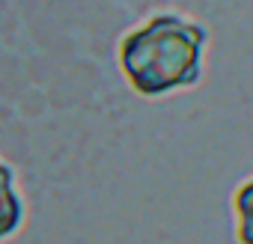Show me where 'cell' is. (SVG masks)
I'll list each match as a JSON object with an SVG mask.
<instances>
[{
    "label": "cell",
    "mask_w": 253,
    "mask_h": 244,
    "mask_svg": "<svg viewBox=\"0 0 253 244\" xmlns=\"http://www.w3.org/2000/svg\"><path fill=\"white\" fill-rule=\"evenodd\" d=\"M206 39L209 33L200 21L158 12L119 39L116 63L137 95L161 98L200 81Z\"/></svg>",
    "instance_id": "6da1fadb"
},
{
    "label": "cell",
    "mask_w": 253,
    "mask_h": 244,
    "mask_svg": "<svg viewBox=\"0 0 253 244\" xmlns=\"http://www.w3.org/2000/svg\"><path fill=\"white\" fill-rule=\"evenodd\" d=\"M232 214L238 244H253V179L241 182L232 191Z\"/></svg>",
    "instance_id": "3957f363"
},
{
    "label": "cell",
    "mask_w": 253,
    "mask_h": 244,
    "mask_svg": "<svg viewBox=\"0 0 253 244\" xmlns=\"http://www.w3.org/2000/svg\"><path fill=\"white\" fill-rule=\"evenodd\" d=\"M24 223V203L15 191V167L0 161V241L12 238Z\"/></svg>",
    "instance_id": "7a4b0ae2"
}]
</instances>
